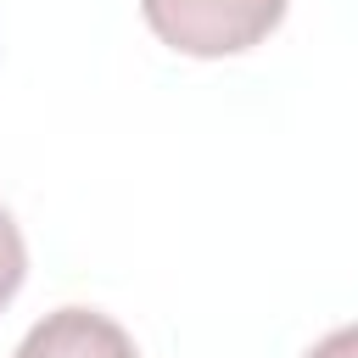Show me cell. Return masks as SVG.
I'll return each instance as SVG.
<instances>
[{
  "label": "cell",
  "mask_w": 358,
  "mask_h": 358,
  "mask_svg": "<svg viewBox=\"0 0 358 358\" xmlns=\"http://www.w3.org/2000/svg\"><path fill=\"white\" fill-rule=\"evenodd\" d=\"M151 34L185 56H235L268 39L285 0H140Z\"/></svg>",
  "instance_id": "obj_1"
},
{
  "label": "cell",
  "mask_w": 358,
  "mask_h": 358,
  "mask_svg": "<svg viewBox=\"0 0 358 358\" xmlns=\"http://www.w3.org/2000/svg\"><path fill=\"white\" fill-rule=\"evenodd\" d=\"M11 358H140L129 330L95 308H56L45 313Z\"/></svg>",
  "instance_id": "obj_2"
},
{
  "label": "cell",
  "mask_w": 358,
  "mask_h": 358,
  "mask_svg": "<svg viewBox=\"0 0 358 358\" xmlns=\"http://www.w3.org/2000/svg\"><path fill=\"white\" fill-rule=\"evenodd\" d=\"M22 274H28V246H22V229L17 218L0 207V308L22 291Z\"/></svg>",
  "instance_id": "obj_3"
},
{
  "label": "cell",
  "mask_w": 358,
  "mask_h": 358,
  "mask_svg": "<svg viewBox=\"0 0 358 358\" xmlns=\"http://www.w3.org/2000/svg\"><path fill=\"white\" fill-rule=\"evenodd\" d=\"M347 352H352V336H347V330H336V336H330L319 352H308V358H347Z\"/></svg>",
  "instance_id": "obj_4"
}]
</instances>
